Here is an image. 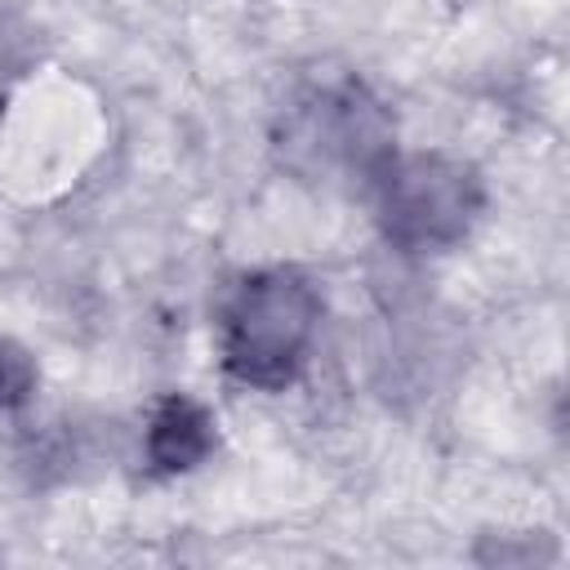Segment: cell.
I'll return each instance as SVG.
<instances>
[{"label": "cell", "mask_w": 570, "mask_h": 570, "mask_svg": "<svg viewBox=\"0 0 570 570\" xmlns=\"http://www.w3.org/2000/svg\"><path fill=\"white\" fill-rule=\"evenodd\" d=\"M316 289L294 272H267L245 281L227 312V365L245 383L276 387L303 361L316 330Z\"/></svg>", "instance_id": "cell-1"}, {"label": "cell", "mask_w": 570, "mask_h": 570, "mask_svg": "<svg viewBox=\"0 0 570 570\" xmlns=\"http://www.w3.org/2000/svg\"><path fill=\"white\" fill-rule=\"evenodd\" d=\"M387 227L396 240L428 249L445 245L468 227L472 214V178L463 165L441 156H410L387 178Z\"/></svg>", "instance_id": "cell-2"}, {"label": "cell", "mask_w": 570, "mask_h": 570, "mask_svg": "<svg viewBox=\"0 0 570 570\" xmlns=\"http://www.w3.org/2000/svg\"><path fill=\"white\" fill-rule=\"evenodd\" d=\"M209 450H214V419L187 396L160 401V410L151 414V428H147V454L160 468L183 472V468H196Z\"/></svg>", "instance_id": "cell-3"}, {"label": "cell", "mask_w": 570, "mask_h": 570, "mask_svg": "<svg viewBox=\"0 0 570 570\" xmlns=\"http://www.w3.org/2000/svg\"><path fill=\"white\" fill-rule=\"evenodd\" d=\"M31 387H36V365H31V356H27L13 338H0V405L27 401Z\"/></svg>", "instance_id": "cell-4"}]
</instances>
